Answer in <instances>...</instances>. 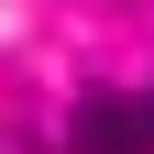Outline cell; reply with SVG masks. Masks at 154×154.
Returning a JSON list of instances; mask_svg holds the SVG:
<instances>
[{
    "mask_svg": "<svg viewBox=\"0 0 154 154\" xmlns=\"http://www.w3.org/2000/svg\"><path fill=\"white\" fill-rule=\"evenodd\" d=\"M66 154H154V99H121V88L77 99L66 110Z\"/></svg>",
    "mask_w": 154,
    "mask_h": 154,
    "instance_id": "cell-1",
    "label": "cell"
}]
</instances>
